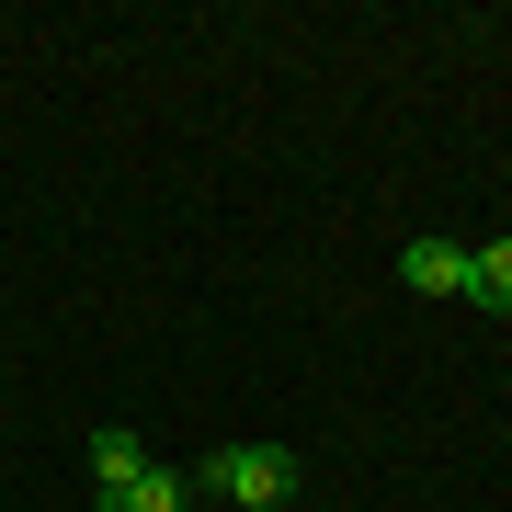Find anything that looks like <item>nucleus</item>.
Listing matches in <instances>:
<instances>
[{"mask_svg":"<svg viewBox=\"0 0 512 512\" xmlns=\"http://www.w3.org/2000/svg\"><path fill=\"white\" fill-rule=\"evenodd\" d=\"M194 490H217L239 512H285L296 501V456H285V444H217V456L194 467Z\"/></svg>","mask_w":512,"mask_h":512,"instance_id":"f257e3e1","label":"nucleus"},{"mask_svg":"<svg viewBox=\"0 0 512 512\" xmlns=\"http://www.w3.org/2000/svg\"><path fill=\"white\" fill-rule=\"evenodd\" d=\"M399 274H410L421 296H456V308H478V251H456V239H410Z\"/></svg>","mask_w":512,"mask_h":512,"instance_id":"f03ea898","label":"nucleus"},{"mask_svg":"<svg viewBox=\"0 0 512 512\" xmlns=\"http://www.w3.org/2000/svg\"><path fill=\"white\" fill-rule=\"evenodd\" d=\"M183 501H194L183 467H137L126 490H92V512H183Z\"/></svg>","mask_w":512,"mask_h":512,"instance_id":"7ed1b4c3","label":"nucleus"},{"mask_svg":"<svg viewBox=\"0 0 512 512\" xmlns=\"http://www.w3.org/2000/svg\"><path fill=\"white\" fill-rule=\"evenodd\" d=\"M148 456H137V433H92V490H126Z\"/></svg>","mask_w":512,"mask_h":512,"instance_id":"20e7f679","label":"nucleus"},{"mask_svg":"<svg viewBox=\"0 0 512 512\" xmlns=\"http://www.w3.org/2000/svg\"><path fill=\"white\" fill-rule=\"evenodd\" d=\"M478 308H512V239H490V251H478Z\"/></svg>","mask_w":512,"mask_h":512,"instance_id":"39448f33","label":"nucleus"}]
</instances>
